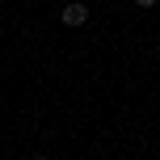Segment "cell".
Returning a JSON list of instances; mask_svg holds the SVG:
<instances>
[{"instance_id": "6da1fadb", "label": "cell", "mask_w": 160, "mask_h": 160, "mask_svg": "<svg viewBox=\"0 0 160 160\" xmlns=\"http://www.w3.org/2000/svg\"><path fill=\"white\" fill-rule=\"evenodd\" d=\"M84 21H88L84 4H63V25H84Z\"/></svg>"}, {"instance_id": "7a4b0ae2", "label": "cell", "mask_w": 160, "mask_h": 160, "mask_svg": "<svg viewBox=\"0 0 160 160\" xmlns=\"http://www.w3.org/2000/svg\"><path fill=\"white\" fill-rule=\"evenodd\" d=\"M135 4H139V8H152V4H156V0H135Z\"/></svg>"}, {"instance_id": "3957f363", "label": "cell", "mask_w": 160, "mask_h": 160, "mask_svg": "<svg viewBox=\"0 0 160 160\" xmlns=\"http://www.w3.org/2000/svg\"><path fill=\"white\" fill-rule=\"evenodd\" d=\"M30 160H47V156H30Z\"/></svg>"}]
</instances>
